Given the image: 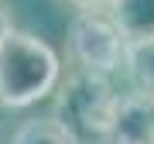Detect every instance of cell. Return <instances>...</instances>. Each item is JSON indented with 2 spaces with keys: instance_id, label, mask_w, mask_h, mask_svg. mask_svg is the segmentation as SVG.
I'll use <instances>...</instances> for the list:
<instances>
[{
  "instance_id": "1",
  "label": "cell",
  "mask_w": 154,
  "mask_h": 144,
  "mask_svg": "<svg viewBox=\"0 0 154 144\" xmlns=\"http://www.w3.org/2000/svg\"><path fill=\"white\" fill-rule=\"evenodd\" d=\"M62 83V58L45 38L11 28L0 38V106L28 110Z\"/></svg>"
},
{
  "instance_id": "2",
  "label": "cell",
  "mask_w": 154,
  "mask_h": 144,
  "mask_svg": "<svg viewBox=\"0 0 154 144\" xmlns=\"http://www.w3.org/2000/svg\"><path fill=\"white\" fill-rule=\"evenodd\" d=\"M116 100H120V93L106 76L69 69L55 89V103H51L48 117L75 144H106Z\"/></svg>"
},
{
  "instance_id": "3",
  "label": "cell",
  "mask_w": 154,
  "mask_h": 144,
  "mask_svg": "<svg viewBox=\"0 0 154 144\" xmlns=\"http://www.w3.org/2000/svg\"><path fill=\"white\" fill-rule=\"evenodd\" d=\"M65 48H69L72 69L110 76L113 69H123L127 38L110 21L106 11H75L69 17Z\"/></svg>"
},
{
  "instance_id": "4",
  "label": "cell",
  "mask_w": 154,
  "mask_h": 144,
  "mask_svg": "<svg viewBox=\"0 0 154 144\" xmlns=\"http://www.w3.org/2000/svg\"><path fill=\"white\" fill-rule=\"evenodd\" d=\"M106 144H154V96L123 93L116 100Z\"/></svg>"
},
{
  "instance_id": "5",
  "label": "cell",
  "mask_w": 154,
  "mask_h": 144,
  "mask_svg": "<svg viewBox=\"0 0 154 144\" xmlns=\"http://www.w3.org/2000/svg\"><path fill=\"white\" fill-rule=\"evenodd\" d=\"M106 14L127 41L154 38V0H110Z\"/></svg>"
},
{
  "instance_id": "6",
  "label": "cell",
  "mask_w": 154,
  "mask_h": 144,
  "mask_svg": "<svg viewBox=\"0 0 154 144\" xmlns=\"http://www.w3.org/2000/svg\"><path fill=\"white\" fill-rule=\"evenodd\" d=\"M123 72H127V79H130L134 93L154 96V38H147V41H127Z\"/></svg>"
},
{
  "instance_id": "7",
  "label": "cell",
  "mask_w": 154,
  "mask_h": 144,
  "mask_svg": "<svg viewBox=\"0 0 154 144\" xmlns=\"http://www.w3.org/2000/svg\"><path fill=\"white\" fill-rule=\"evenodd\" d=\"M11 144H75L51 117H31L11 134Z\"/></svg>"
},
{
  "instance_id": "8",
  "label": "cell",
  "mask_w": 154,
  "mask_h": 144,
  "mask_svg": "<svg viewBox=\"0 0 154 144\" xmlns=\"http://www.w3.org/2000/svg\"><path fill=\"white\" fill-rule=\"evenodd\" d=\"M62 4L75 7V11H106V4H110V0H62Z\"/></svg>"
},
{
  "instance_id": "9",
  "label": "cell",
  "mask_w": 154,
  "mask_h": 144,
  "mask_svg": "<svg viewBox=\"0 0 154 144\" xmlns=\"http://www.w3.org/2000/svg\"><path fill=\"white\" fill-rule=\"evenodd\" d=\"M11 28H14V21H11V11H7V4L0 0V38H4V34L11 31Z\"/></svg>"
}]
</instances>
